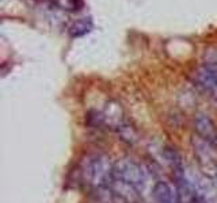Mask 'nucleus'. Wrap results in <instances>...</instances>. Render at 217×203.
<instances>
[{"mask_svg": "<svg viewBox=\"0 0 217 203\" xmlns=\"http://www.w3.org/2000/svg\"><path fill=\"white\" fill-rule=\"evenodd\" d=\"M163 156H164V158H166V161L171 165L174 172H176V171H181L182 168L185 167L183 160H182V156L179 155V153L176 152L174 148L166 146L163 149Z\"/></svg>", "mask_w": 217, "mask_h": 203, "instance_id": "0eeeda50", "label": "nucleus"}, {"mask_svg": "<svg viewBox=\"0 0 217 203\" xmlns=\"http://www.w3.org/2000/svg\"><path fill=\"white\" fill-rule=\"evenodd\" d=\"M192 149L201 173L209 180L217 183V145L193 134Z\"/></svg>", "mask_w": 217, "mask_h": 203, "instance_id": "f03ea898", "label": "nucleus"}, {"mask_svg": "<svg viewBox=\"0 0 217 203\" xmlns=\"http://www.w3.org/2000/svg\"><path fill=\"white\" fill-rule=\"evenodd\" d=\"M152 196L156 203H181L176 184L167 180H159L155 183Z\"/></svg>", "mask_w": 217, "mask_h": 203, "instance_id": "39448f33", "label": "nucleus"}, {"mask_svg": "<svg viewBox=\"0 0 217 203\" xmlns=\"http://www.w3.org/2000/svg\"><path fill=\"white\" fill-rule=\"evenodd\" d=\"M113 179L132 185L136 190H143L147 183V172L138 162L130 158H122L114 164Z\"/></svg>", "mask_w": 217, "mask_h": 203, "instance_id": "7ed1b4c3", "label": "nucleus"}, {"mask_svg": "<svg viewBox=\"0 0 217 203\" xmlns=\"http://www.w3.org/2000/svg\"><path fill=\"white\" fill-rule=\"evenodd\" d=\"M118 133H120L121 135V140L128 142V144H134L136 141H137V134H136V131L132 129V127H129L128 125H124L122 127H120L118 129Z\"/></svg>", "mask_w": 217, "mask_h": 203, "instance_id": "1a4fd4ad", "label": "nucleus"}, {"mask_svg": "<svg viewBox=\"0 0 217 203\" xmlns=\"http://www.w3.org/2000/svg\"><path fill=\"white\" fill-rule=\"evenodd\" d=\"M91 28H92L91 19L83 18V19L77 20V22H75L73 25L71 26L69 34H71V37H73V38H76V37H83V35H86L87 33H90Z\"/></svg>", "mask_w": 217, "mask_h": 203, "instance_id": "6e6552de", "label": "nucleus"}, {"mask_svg": "<svg viewBox=\"0 0 217 203\" xmlns=\"http://www.w3.org/2000/svg\"><path fill=\"white\" fill-rule=\"evenodd\" d=\"M194 131L204 140L217 145V125L205 112H198L194 118Z\"/></svg>", "mask_w": 217, "mask_h": 203, "instance_id": "423d86ee", "label": "nucleus"}, {"mask_svg": "<svg viewBox=\"0 0 217 203\" xmlns=\"http://www.w3.org/2000/svg\"><path fill=\"white\" fill-rule=\"evenodd\" d=\"M82 178L95 191L109 188L113 181L114 164H111L110 157L103 153L88 156L82 165Z\"/></svg>", "mask_w": 217, "mask_h": 203, "instance_id": "f257e3e1", "label": "nucleus"}, {"mask_svg": "<svg viewBox=\"0 0 217 203\" xmlns=\"http://www.w3.org/2000/svg\"><path fill=\"white\" fill-rule=\"evenodd\" d=\"M193 81L201 89L217 95V58H208L193 73Z\"/></svg>", "mask_w": 217, "mask_h": 203, "instance_id": "20e7f679", "label": "nucleus"}]
</instances>
